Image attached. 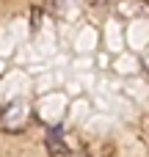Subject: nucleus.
I'll return each mask as SVG.
<instances>
[{
  "label": "nucleus",
  "instance_id": "obj_1",
  "mask_svg": "<svg viewBox=\"0 0 149 157\" xmlns=\"http://www.w3.org/2000/svg\"><path fill=\"white\" fill-rule=\"evenodd\" d=\"M44 146H47V155L50 157H69V146H66L61 130H50L47 138H44Z\"/></svg>",
  "mask_w": 149,
  "mask_h": 157
},
{
  "label": "nucleus",
  "instance_id": "obj_2",
  "mask_svg": "<svg viewBox=\"0 0 149 157\" xmlns=\"http://www.w3.org/2000/svg\"><path fill=\"white\" fill-rule=\"evenodd\" d=\"M69 157H91L88 152H75V155H69Z\"/></svg>",
  "mask_w": 149,
  "mask_h": 157
}]
</instances>
